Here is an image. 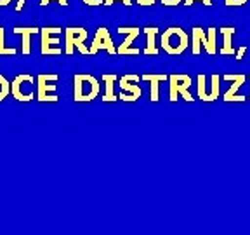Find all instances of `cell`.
<instances>
[{
	"mask_svg": "<svg viewBox=\"0 0 250 235\" xmlns=\"http://www.w3.org/2000/svg\"><path fill=\"white\" fill-rule=\"evenodd\" d=\"M12 31L23 37V47H21V52H23L24 56H30L31 54L30 39H31V35L40 33V28H37V26H14V30Z\"/></svg>",
	"mask_w": 250,
	"mask_h": 235,
	"instance_id": "obj_15",
	"label": "cell"
},
{
	"mask_svg": "<svg viewBox=\"0 0 250 235\" xmlns=\"http://www.w3.org/2000/svg\"><path fill=\"white\" fill-rule=\"evenodd\" d=\"M245 52H247V47H245V46H243V47H238V49H236V54H234V56H236V59L240 61V59H243Z\"/></svg>",
	"mask_w": 250,
	"mask_h": 235,
	"instance_id": "obj_27",
	"label": "cell"
},
{
	"mask_svg": "<svg viewBox=\"0 0 250 235\" xmlns=\"http://www.w3.org/2000/svg\"><path fill=\"white\" fill-rule=\"evenodd\" d=\"M143 30H145L146 39H148V44H146L143 54L156 56L158 52H160V51H158V47H156V44H155V37H156V33H158V28H156V26H146V28H143Z\"/></svg>",
	"mask_w": 250,
	"mask_h": 235,
	"instance_id": "obj_18",
	"label": "cell"
},
{
	"mask_svg": "<svg viewBox=\"0 0 250 235\" xmlns=\"http://www.w3.org/2000/svg\"><path fill=\"white\" fill-rule=\"evenodd\" d=\"M195 2H202L203 5H208V7L212 5V0H184L183 4L186 5V7H189V5H193Z\"/></svg>",
	"mask_w": 250,
	"mask_h": 235,
	"instance_id": "obj_23",
	"label": "cell"
},
{
	"mask_svg": "<svg viewBox=\"0 0 250 235\" xmlns=\"http://www.w3.org/2000/svg\"><path fill=\"white\" fill-rule=\"evenodd\" d=\"M115 2H122V4H125L127 7L132 5V0H104V5H111V4H115Z\"/></svg>",
	"mask_w": 250,
	"mask_h": 235,
	"instance_id": "obj_24",
	"label": "cell"
},
{
	"mask_svg": "<svg viewBox=\"0 0 250 235\" xmlns=\"http://www.w3.org/2000/svg\"><path fill=\"white\" fill-rule=\"evenodd\" d=\"M139 5H145V7H148V5H153L156 2V0H136Z\"/></svg>",
	"mask_w": 250,
	"mask_h": 235,
	"instance_id": "obj_28",
	"label": "cell"
},
{
	"mask_svg": "<svg viewBox=\"0 0 250 235\" xmlns=\"http://www.w3.org/2000/svg\"><path fill=\"white\" fill-rule=\"evenodd\" d=\"M59 80L58 73H40L37 77V98L40 103H58L56 84Z\"/></svg>",
	"mask_w": 250,
	"mask_h": 235,
	"instance_id": "obj_7",
	"label": "cell"
},
{
	"mask_svg": "<svg viewBox=\"0 0 250 235\" xmlns=\"http://www.w3.org/2000/svg\"><path fill=\"white\" fill-rule=\"evenodd\" d=\"M87 40V30L82 26H68L64 28V52L71 56L75 49L82 52L85 56H90V51L85 47Z\"/></svg>",
	"mask_w": 250,
	"mask_h": 235,
	"instance_id": "obj_6",
	"label": "cell"
},
{
	"mask_svg": "<svg viewBox=\"0 0 250 235\" xmlns=\"http://www.w3.org/2000/svg\"><path fill=\"white\" fill-rule=\"evenodd\" d=\"M223 80H226V82H231L229 89L226 91V93L223 94V99L228 103H233V101H238V103H243L247 101V96H243V94H240V87L245 84L247 80V75L243 73H226L223 75Z\"/></svg>",
	"mask_w": 250,
	"mask_h": 235,
	"instance_id": "obj_11",
	"label": "cell"
},
{
	"mask_svg": "<svg viewBox=\"0 0 250 235\" xmlns=\"http://www.w3.org/2000/svg\"><path fill=\"white\" fill-rule=\"evenodd\" d=\"M85 5H90V7H98V5L104 4V0H82Z\"/></svg>",
	"mask_w": 250,
	"mask_h": 235,
	"instance_id": "obj_25",
	"label": "cell"
},
{
	"mask_svg": "<svg viewBox=\"0 0 250 235\" xmlns=\"http://www.w3.org/2000/svg\"><path fill=\"white\" fill-rule=\"evenodd\" d=\"M16 47L5 46V30L0 26V56H16Z\"/></svg>",
	"mask_w": 250,
	"mask_h": 235,
	"instance_id": "obj_19",
	"label": "cell"
},
{
	"mask_svg": "<svg viewBox=\"0 0 250 235\" xmlns=\"http://www.w3.org/2000/svg\"><path fill=\"white\" fill-rule=\"evenodd\" d=\"M24 4H26V0H18V4H16V12H20L21 9L24 7Z\"/></svg>",
	"mask_w": 250,
	"mask_h": 235,
	"instance_id": "obj_29",
	"label": "cell"
},
{
	"mask_svg": "<svg viewBox=\"0 0 250 235\" xmlns=\"http://www.w3.org/2000/svg\"><path fill=\"white\" fill-rule=\"evenodd\" d=\"M118 77L115 73H104L103 75V82H104V94H103V101L104 103H113L117 101V94H115V82Z\"/></svg>",
	"mask_w": 250,
	"mask_h": 235,
	"instance_id": "obj_17",
	"label": "cell"
},
{
	"mask_svg": "<svg viewBox=\"0 0 250 235\" xmlns=\"http://www.w3.org/2000/svg\"><path fill=\"white\" fill-rule=\"evenodd\" d=\"M90 56L98 54L99 51H108L111 56L117 54V47H115L113 40H111V35H109V30L106 26H99L98 31H96V37H94L92 44L89 47Z\"/></svg>",
	"mask_w": 250,
	"mask_h": 235,
	"instance_id": "obj_12",
	"label": "cell"
},
{
	"mask_svg": "<svg viewBox=\"0 0 250 235\" xmlns=\"http://www.w3.org/2000/svg\"><path fill=\"white\" fill-rule=\"evenodd\" d=\"M141 80L149 82V99L156 103L160 99V84L164 80H168V75L165 73H145L141 77Z\"/></svg>",
	"mask_w": 250,
	"mask_h": 235,
	"instance_id": "obj_14",
	"label": "cell"
},
{
	"mask_svg": "<svg viewBox=\"0 0 250 235\" xmlns=\"http://www.w3.org/2000/svg\"><path fill=\"white\" fill-rule=\"evenodd\" d=\"M137 82H139V75H136V73L122 75V77L118 78V86H120V89H122V94L118 99H122V101H125V103L137 101V99L143 96V91L137 86Z\"/></svg>",
	"mask_w": 250,
	"mask_h": 235,
	"instance_id": "obj_10",
	"label": "cell"
},
{
	"mask_svg": "<svg viewBox=\"0 0 250 235\" xmlns=\"http://www.w3.org/2000/svg\"><path fill=\"white\" fill-rule=\"evenodd\" d=\"M117 31L120 35H125V40L117 47V54L120 56H136L139 54V49L132 47L134 40L139 37L141 30L137 26H118Z\"/></svg>",
	"mask_w": 250,
	"mask_h": 235,
	"instance_id": "obj_13",
	"label": "cell"
},
{
	"mask_svg": "<svg viewBox=\"0 0 250 235\" xmlns=\"http://www.w3.org/2000/svg\"><path fill=\"white\" fill-rule=\"evenodd\" d=\"M189 37L181 26H170L162 33L160 37V46L167 54L170 56H179L189 47Z\"/></svg>",
	"mask_w": 250,
	"mask_h": 235,
	"instance_id": "obj_1",
	"label": "cell"
},
{
	"mask_svg": "<svg viewBox=\"0 0 250 235\" xmlns=\"http://www.w3.org/2000/svg\"><path fill=\"white\" fill-rule=\"evenodd\" d=\"M219 31H221V35H223V47H221V54L223 56H234L236 54V51H234L233 44H231V39H233L234 31H236V28L234 26H223L219 28Z\"/></svg>",
	"mask_w": 250,
	"mask_h": 235,
	"instance_id": "obj_16",
	"label": "cell"
},
{
	"mask_svg": "<svg viewBox=\"0 0 250 235\" xmlns=\"http://www.w3.org/2000/svg\"><path fill=\"white\" fill-rule=\"evenodd\" d=\"M9 94H11V82L4 75H0V101H4Z\"/></svg>",
	"mask_w": 250,
	"mask_h": 235,
	"instance_id": "obj_20",
	"label": "cell"
},
{
	"mask_svg": "<svg viewBox=\"0 0 250 235\" xmlns=\"http://www.w3.org/2000/svg\"><path fill=\"white\" fill-rule=\"evenodd\" d=\"M51 2H58V4L62 5V7H66L68 5V0H40L39 4H40V7H45V5L51 4Z\"/></svg>",
	"mask_w": 250,
	"mask_h": 235,
	"instance_id": "obj_22",
	"label": "cell"
},
{
	"mask_svg": "<svg viewBox=\"0 0 250 235\" xmlns=\"http://www.w3.org/2000/svg\"><path fill=\"white\" fill-rule=\"evenodd\" d=\"M59 26H43L40 28V52L43 56H58L62 52V49L59 47V35H61Z\"/></svg>",
	"mask_w": 250,
	"mask_h": 235,
	"instance_id": "obj_8",
	"label": "cell"
},
{
	"mask_svg": "<svg viewBox=\"0 0 250 235\" xmlns=\"http://www.w3.org/2000/svg\"><path fill=\"white\" fill-rule=\"evenodd\" d=\"M11 2L12 0H0V7H5V5H9Z\"/></svg>",
	"mask_w": 250,
	"mask_h": 235,
	"instance_id": "obj_30",
	"label": "cell"
},
{
	"mask_svg": "<svg viewBox=\"0 0 250 235\" xmlns=\"http://www.w3.org/2000/svg\"><path fill=\"white\" fill-rule=\"evenodd\" d=\"M99 82L90 73H77L73 77V99L77 103H89L98 98Z\"/></svg>",
	"mask_w": 250,
	"mask_h": 235,
	"instance_id": "obj_2",
	"label": "cell"
},
{
	"mask_svg": "<svg viewBox=\"0 0 250 235\" xmlns=\"http://www.w3.org/2000/svg\"><path fill=\"white\" fill-rule=\"evenodd\" d=\"M35 87H37V78L33 75L20 73L16 75L14 80L11 82V94L18 101L28 103L35 98Z\"/></svg>",
	"mask_w": 250,
	"mask_h": 235,
	"instance_id": "obj_5",
	"label": "cell"
},
{
	"mask_svg": "<svg viewBox=\"0 0 250 235\" xmlns=\"http://www.w3.org/2000/svg\"><path fill=\"white\" fill-rule=\"evenodd\" d=\"M219 82H221V77L217 73H214L210 77V86L207 84L205 75H198L196 77V96H198V99H202L205 103H212L215 99H219V96H221Z\"/></svg>",
	"mask_w": 250,
	"mask_h": 235,
	"instance_id": "obj_9",
	"label": "cell"
},
{
	"mask_svg": "<svg viewBox=\"0 0 250 235\" xmlns=\"http://www.w3.org/2000/svg\"><path fill=\"white\" fill-rule=\"evenodd\" d=\"M193 84V78L186 73H172L168 75V101L176 103L179 98L191 103L193 96L189 94V87Z\"/></svg>",
	"mask_w": 250,
	"mask_h": 235,
	"instance_id": "obj_4",
	"label": "cell"
},
{
	"mask_svg": "<svg viewBox=\"0 0 250 235\" xmlns=\"http://www.w3.org/2000/svg\"><path fill=\"white\" fill-rule=\"evenodd\" d=\"M249 0H224V4L228 7H240V5H245Z\"/></svg>",
	"mask_w": 250,
	"mask_h": 235,
	"instance_id": "obj_21",
	"label": "cell"
},
{
	"mask_svg": "<svg viewBox=\"0 0 250 235\" xmlns=\"http://www.w3.org/2000/svg\"><path fill=\"white\" fill-rule=\"evenodd\" d=\"M181 2H184V0H162V4L167 5V7H176V5H179Z\"/></svg>",
	"mask_w": 250,
	"mask_h": 235,
	"instance_id": "obj_26",
	"label": "cell"
},
{
	"mask_svg": "<svg viewBox=\"0 0 250 235\" xmlns=\"http://www.w3.org/2000/svg\"><path fill=\"white\" fill-rule=\"evenodd\" d=\"M215 35H217V28L210 26L208 30L202 26H193L191 30V52L195 56H198L202 52V49L208 52L210 56H214L217 52V44H215Z\"/></svg>",
	"mask_w": 250,
	"mask_h": 235,
	"instance_id": "obj_3",
	"label": "cell"
}]
</instances>
